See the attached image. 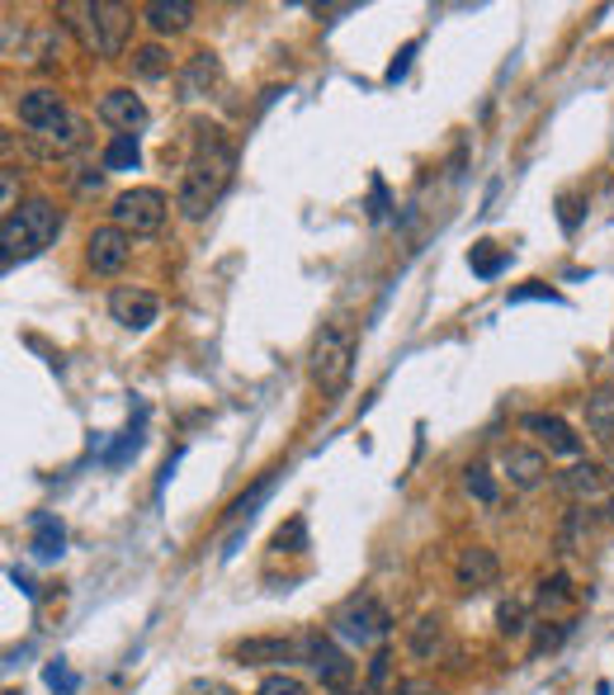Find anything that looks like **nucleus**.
<instances>
[{"mask_svg": "<svg viewBox=\"0 0 614 695\" xmlns=\"http://www.w3.org/2000/svg\"><path fill=\"white\" fill-rule=\"evenodd\" d=\"M445 648V620L440 615H421L411 624V638H407V652L417 662H435V652Z\"/></svg>", "mask_w": 614, "mask_h": 695, "instance_id": "obj_19", "label": "nucleus"}, {"mask_svg": "<svg viewBox=\"0 0 614 695\" xmlns=\"http://www.w3.org/2000/svg\"><path fill=\"white\" fill-rule=\"evenodd\" d=\"M34 559L38 563H52V559H62V549H67V530H62V520L57 516H38L34 520Z\"/></svg>", "mask_w": 614, "mask_h": 695, "instance_id": "obj_21", "label": "nucleus"}, {"mask_svg": "<svg viewBox=\"0 0 614 695\" xmlns=\"http://www.w3.org/2000/svg\"><path fill=\"white\" fill-rule=\"evenodd\" d=\"M62 232V213H57L48 199H24L14 213H5L0 223V247H5V269L14 261H28V255H43Z\"/></svg>", "mask_w": 614, "mask_h": 695, "instance_id": "obj_3", "label": "nucleus"}, {"mask_svg": "<svg viewBox=\"0 0 614 695\" xmlns=\"http://www.w3.org/2000/svg\"><path fill=\"white\" fill-rule=\"evenodd\" d=\"M506 303L510 308H516V303H563V293L549 289V284H525V289H510Z\"/></svg>", "mask_w": 614, "mask_h": 695, "instance_id": "obj_33", "label": "nucleus"}, {"mask_svg": "<svg viewBox=\"0 0 614 695\" xmlns=\"http://www.w3.org/2000/svg\"><path fill=\"white\" fill-rule=\"evenodd\" d=\"M269 549L275 553H308L312 539H308V516H289L275 530V539H269Z\"/></svg>", "mask_w": 614, "mask_h": 695, "instance_id": "obj_25", "label": "nucleus"}, {"mask_svg": "<svg viewBox=\"0 0 614 695\" xmlns=\"http://www.w3.org/2000/svg\"><path fill=\"white\" fill-rule=\"evenodd\" d=\"M587 431L595 440H614V388H595L587 397Z\"/></svg>", "mask_w": 614, "mask_h": 695, "instance_id": "obj_22", "label": "nucleus"}, {"mask_svg": "<svg viewBox=\"0 0 614 695\" xmlns=\"http://www.w3.org/2000/svg\"><path fill=\"white\" fill-rule=\"evenodd\" d=\"M133 76H142V81H161V76H170V52L161 48V43H142V48H133Z\"/></svg>", "mask_w": 614, "mask_h": 695, "instance_id": "obj_23", "label": "nucleus"}, {"mask_svg": "<svg viewBox=\"0 0 614 695\" xmlns=\"http://www.w3.org/2000/svg\"><path fill=\"white\" fill-rule=\"evenodd\" d=\"M137 161H142L137 133H113V142L105 147V170H137Z\"/></svg>", "mask_w": 614, "mask_h": 695, "instance_id": "obj_26", "label": "nucleus"}, {"mask_svg": "<svg viewBox=\"0 0 614 695\" xmlns=\"http://www.w3.org/2000/svg\"><path fill=\"white\" fill-rule=\"evenodd\" d=\"M10 582H14V587H20L24 596H34V582H28V577L20 573V567H10Z\"/></svg>", "mask_w": 614, "mask_h": 695, "instance_id": "obj_40", "label": "nucleus"}, {"mask_svg": "<svg viewBox=\"0 0 614 695\" xmlns=\"http://www.w3.org/2000/svg\"><path fill=\"white\" fill-rule=\"evenodd\" d=\"M388 610H383L374 596L360 591V596H350V601H340L336 606V615H332V630L346 638V644L354 648H369V644H383L388 638Z\"/></svg>", "mask_w": 614, "mask_h": 695, "instance_id": "obj_6", "label": "nucleus"}, {"mask_svg": "<svg viewBox=\"0 0 614 695\" xmlns=\"http://www.w3.org/2000/svg\"><path fill=\"white\" fill-rule=\"evenodd\" d=\"M43 676H48V686L57 695H76V676L67 672V662H48V672H43Z\"/></svg>", "mask_w": 614, "mask_h": 695, "instance_id": "obj_34", "label": "nucleus"}, {"mask_svg": "<svg viewBox=\"0 0 614 695\" xmlns=\"http://www.w3.org/2000/svg\"><path fill=\"white\" fill-rule=\"evenodd\" d=\"M137 450H142V431H137V426H133V431H128V435L119 440V450H109V454H105V459H109V464H123V459H133V454H137Z\"/></svg>", "mask_w": 614, "mask_h": 695, "instance_id": "obj_35", "label": "nucleus"}, {"mask_svg": "<svg viewBox=\"0 0 614 695\" xmlns=\"http://www.w3.org/2000/svg\"><path fill=\"white\" fill-rule=\"evenodd\" d=\"M573 630H577V620H549L544 630L534 634V658H544V652H553V648H558Z\"/></svg>", "mask_w": 614, "mask_h": 695, "instance_id": "obj_30", "label": "nucleus"}, {"mask_svg": "<svg viewBox=\"0 0 614 695\" xmlns=\"http://www.w3.org/2000/svg\"><path fill=\"white\" fill-rule=\"evenodd\" d=\"M411 57H417V43H407V48H402V52H397V62L388 67V81H402V76H407Z\"/></svg>", "mask_w": 614, "mask_h": 695, "instance_id": "obj_36", "label": "nucleus"}, {"mask_svg": "<svg viewBox=\"0 0 614 695\" xmlns=\"http://www.w3.org/2000/svg\"><path fill=\"white\" fill-rule=\"evenodd\" d=\"M520 426H525V431H534V435H544L553 454H567V459H577V454H581V435L563 417H553V411H530Z\"/></svg>", "mask_w": 614, "mask_h": 695, "instance_id": "obj_15", "label": "nucleus"}, {"mask_svg": "<svg viewBox=\"0 0 614 695\" xmlns=\"http://www.w3.org/2000/svg\"><path fill=\"white\" fill-rule=\"evenodd\" d=\"M255 695H312L303 681L289 676V672H275V676H265L261 686H255Z\"/></svg>", "mask_w": 614, "mask_h": 695, "instance_id": "obj_32", "label": "nucleus"}, {"mask_svg": "<svg viewBox=\"0 0 614 695\" xmlns=\"http://www.w3.org/2000/svg\"><path fill=\"white\" fill-rule=\"evenodd\" d=\"M393 695H435V691L425 686V681H397V686H393Z\"/></svg>", "mask_w": 614, "mask_h": 695, "instance_id": "obj_39", "label": "nucleus"}, {"mask_svg": "<svg viewBox=\"0 0 614 695\" xmlns=\"http://www.w3.org/2000/svg\"><path fill=\"white\" fill-rule=\"evenodd\" d=\"M468 265H473L478 279H496V275H502V269L510 265V251H496L492 241H478V247L468 251Z\"/></svg>", "mask_w": 614, "mask_h": 695, "instance_id": "obj_27", "label": "nucleus"}, {"mask_svg": "<svg viewBox=\"0 0 614 695\" xmlns=\"http://www.w3.org/2000/svg\"><path fill=\"white\" fill-rule=\"evenodd\" d=\"M463 488L473 492L482 506H496V482H492V474H487V468H482V464H473V468H468V474H463Z\"/></svg>", "mask_w": 614, "mask_h": 695, "instance_id": "obj_31", "label": "nucleus"}, {"mask_svg": "<svg viewBox=\"0 0 614 695\" xmlns=\"http://www.w3.org/2000/svg\"><path fill=\"white\" fill-rule=\"evenodd\" d=\"M502 478L510 482V488H520V492H534L539 482L549 478V459L539 450H530V445H506L502 450Z\"/></svg>", "mask_w": 614, "mask_h": 695, "instance_id": "obj_13", "label": "nucleus"}, {"mask_svg": "<svg viewBox=\"0 0 614 695\" xmlns=\"http://www.w3.org/2000/svg\"><path fill=\"white\" fill-rule=\"evenodd\" d=\"M605 488V468L601 464H573L567 474H558V492L573 496V502H591V496H601Z\"/></svg>", "mask_w": 614, "mask_h": 695, "instance_id": "obj_18", "label": "nucleus"}, {"mask_svg": "<svg viewBox=\"0 0 614 695\" xmlns=\"http://www.w3.org/2000/svg\"><path fill=\"white\" fill-rule=\"evenodd\" d=\"M62 20L76 28L81 48L95 57H119L128 48V34H133V14L113 0H71V5H62Z\"/></svg>", "mask_w": 614, "mask_h": 695, "instance_id": "obj_2", "label": "nucleus"}, {"mask_svg": "<svg viewBox=\"0 0 614 695\" xmlns=\"http://www.w3.org/2000/svg\"><path fill=\"white\" fill-rule=\"evenodd\" d=\"M213 81H218V57H213V52H194V57H190V67L180 71V99L204 95Z\"/></svg>", "mask_w": 614, "mask_h": 695, "instance_id": "obj_20", "label": "nucleus"}, {"mask_svg": "<svg viewBox=\"0 0 614 695\" xmlns=\"http://www.w3.org/2000/svg\"><path fill=\"white\" fill-rule=\"evenodd\" d=\"M350 369H354L350 332H340V326H322V336L312 340V383H317L326 397H336V393H346Z\"/></svg>", "mask_w": 614, "mask_h": 695, "instance_id": "obj_4", "label": "nucleus"}, {"mask_svg": "<svg viewBox=\"0 0 614 695\" xmlns=\"http://www.w3.org/2000/svg\"><path fill=\"white\" fill-rule=\"evenodd\" d=\"M142 24H147L152 34H184V28L194 24V5L190 0H152V5L142 10Z\"/></svg>", "mask_w": 614, "mask_h": 695, "instance_id": "obj_16", "label": "nucleus"}, {"mask_svg": "<svg viewBox=\"0 0 614 695\" xmlns=\"http://www.w3.org/2000/svg\"><path fill=\"white\" fill-rule=\"evenodd\" d=\"M346 695H354V691H346ZM360 695H374V691H360Z\"/></svg>", "mask_w": 614, "mask_h": 695, "instance_id": "obj_42", "label": "nucleus"}, {"mask_svg": "<svg viewBox=\"0 0 614 695\" xmlns=\"http://www.w3.org/2000/svg\"><path fill=\"white\" fill-rule=\"evenodd\" d=\"M496 624H502L506 638H525V634H530V606H525V601H502Z\"/></svg>", "mask_w": 614, "mask_h": 695, "instance_id": "obj_29", "label": "nucleus"}, {"mask_svg": "<svg viewBox=\"0 0 614 695\" xmlns=\"http://www.w3.org/2000/svg\"><path fill=\"white\" fill-rule=\"evenodd\" d=\"M128 251H133V237L123 232V227H95L91 237H85V265L95 269V275H119L128 265Z\"/></svg>", "mask_w": 614, "mask_h": 695, "instance_id": "obj_10", "label": "nucleus"}, {"mask_svg": "<svg viewBox=\"0 0 614 695\" xmlns=\"http://www.w3.org/2000/svg\"><path fill=\"white\" fill-rule=\"evenodd\" d=\"M109 317L123 326V332H147V326L161 317V298L142 284H119L109 293Z\"/></svg>", "mask_w": 614, "mask_h": 695, "instance_id": "obj_9", "label": "nucleus"}, {"mask_svg": "<svg viewBox=\"0 0 614 695\" xmlns=\"http://www.w3.org/2000/svg\"><path fill=\"white\" fill-rule=\"evenodd\" d=\"M190 695H237V691L222 686V681H204V676H198V681H190Z\"/></svg>", "mask_w": 614, "mask_h": 695, "instance_id": "obj_37", "label": "nucleus"}, {"mask_svg": "<svg viewBox=\"0 0 614 695\" xmlns=\"http://www.w3.org/2000/svg\"><path fill=\"white\" fill-rule=\"evenodd\" d=\"M454 582H459L463 591H487L502 582V559L487 549V544H473L459 553V563H454Z\"/></svg>", "mask_w": 614, "mask_h": 695, "instance_id": "obj_12", "label": "nucleus"}, {"mask_svg": "<svg viewBox=\"0 0 614 695\" xmlns=\"http://www.w3.org/2000/svg\"><path fill=\"white\" fill-rule=\"evenodd\" d=\"M81 119H67L62 128H52V133H28V152L43 156V161H57V156L76 152L81 147Z\"/></svg>", "mask_w": 614, "mask_h": 695, "instance_id": "obj_17", "label": "nucleus"}, {"mask_svg": "<svg viewBox=\"0 0 614 695\" xmlns=\"http://www.w3.org/2000/svg\"><path fill=\"white\" fill-rule=\"evenodd\" d=\"M71 119L67 113V99L52 91V85H34V91L20 95V123L28 133H52V128H62Z\"/></svg>", "mask_w": 614, "mask_h": 695, "instance_id": "obj_11", "label": "nucleus"}, {"mask_svg": "<svg viewBox=\"0 0 614 695\" xmlns=\"http://www.w3.org/2000/svg\"><path fill=\"white\" fill-rule=\"evenodd\" d=\"M232 170H237L232 142H227L218 128H198L194 152H190V161L180 170V184H176L180 218H190V223L208 218V208H218V199L227 194V184H232Z\"/></svg>", "mask_w": 614, "mask_h": 695, "instance_id": "obj_1", "label": "nucleus"}, {"mask_svg": "<svg viewBox=\"0 0 614 695\" xmlns=\"http://www.w3.org/2000/svg\"><path fill=\"white\" fill-rule=\"evenodd\" d=\"M99 119H105L109 128H119V133H137L142 123H147V105H142V95H133V91H105L99 95Z\"/></svg>", "mask_w": 614, "mask_h": 695, "instance_id": "obj_14", "label": "nucleus"}, {"mask_svg": "<svg viewBox=\"0 0 614 695\" xmlns=\"http://www.w3.org/2000/svg\"><path fill=\"white\" fill-rule=\"evenodd\" d=\"M369 218H383V180H374V208H369Z\"/></svg>", "mask_w": 614, "mask_h": 695, "instance_id": "obj_41", "label": "nucleus"}, {"mask_svg": "<svg viewBox=\"0 0 614 695\" xmlns=\"http://www.w3.org/2000/svg\"><path fill=\"white\" fill-rule=\"evenodd\" d=\"M573 601H577V591H573V577L567 573H553L539 582V610H544V615H558V610H567Z\"/></svg>", "mask_w": 614, "mask_h": 695, "instance_id": "obj_24", "label": "nucleus"}, {"mask_svg": "<svg viewBox=\"0 0 614 695\" xmlns=\"http://www.w3.org/2000/svg\"><path fill=\"white\" fill-rule=\"evenodd\" d=\"M303 638H308V667L317 672V681H322V686L332 691V695H346L350 681H354V662H350L326 634H317V630L303 634Z\"/></svg>", "mask_w": 614, "mask_h": 695, "instance_id": "obj_7", "label": "nucleus"}, {"mask_svg": "<svg viewBox=\"0 0 614 695\" xmlns=\"http://www.w3.org/2000/svg\"><path fill=\"white\" fill-rule=\"evenodd\" d=\"M246 667H289V662H308V638H284V634H255L241 638L232 648Z\"/></svg>", "mask_w": 614, "mask_h": 695, "instance_id": "obj_8", "label": "nucleus"}, {"mask_svg": "<svg viewBox=\"0 0 614 695\" xmlns=\"http://www.w3.org/2000/svg\"><path fill=\"white\" fill-rule=\"evenodd\" d=\"M388 662H393V658H388V652H374V662H369V691H374V686H378V681H383V676H388Z\"/></svg>", "mask_w": 614, "mask_h": 695, "instance_id": "obj_38", "label": "nucleus"}, {"mask_svg": "<svg viewBox=\"0 0 614 695\" xmlns=\"http://www.w3.org/2000/svg\"><path fill=\"white\" fill-rule=\"evenodd\" d=\"M166 213H170V199L156 190V184H133V190H123L113 199L109 218H113V227H123L128 237H152L166 227Z\"/></svg>", "mask_w": 614, "mask_h": 695, "instance_id": "obj_5", "label": "nucleus"}, {"mask_svg": "<svg viewBox=\"0 0 614 695\" xmlns=\"http://www.w3.org/2000/svg\"><path fill=\"white\" fill-rule=\"evenodd\" d=\"M269 488H275V474H265V478L255 482V488H251L246 496H237V502H232V511H227V520H232V525L251 520V516H255V506H261L265 496H269Z\"/></svg>", "mask_w": 614, "mask_h": 695, "instance_id": "obj_28", "label": "nucleus"}, {"mask_svg": "<svg viewBox=\"0 0 614 695\" xmlns=\"http://www.w3.org/2000/svg\"><path fill=\"white\" fill-rule=\"evenodd\" d=\"M610 520H614V502H610Z\"/></svg>", "mask_w": 614, "mask_h": 695, "instance_id": "obj_43", "label": "nucleus"}]
</instances>
